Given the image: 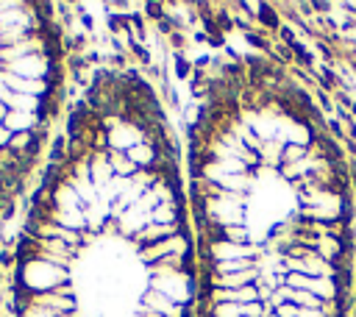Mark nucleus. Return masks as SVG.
I'll use <instances>...</instances> for the list:
<instances>
[{"mask_svg":"<svg viewBox=\"0 0 356 317\" xmlns=\"http://www.w3.org/2000/svg\"><path fill=\"white\" fill-rule=\"evenodd\" d=\"M128 158H131L139 170H150V167L159 161V150H156V147H150L147 142H139L136 147H131V150H128Z\"/></svg>","mask_w":356,"mask_h":317,"instance_id":"nucleus-4","label":"nucleus"},{"mask_svg":"<svg viewBox=\"0 0 356 317\" xmlns=\"http://www.w3.org/2000/svg\"><path fill=\"white\" fill-rule=\"evenodd\" d=\"M214 317H245L239 303H214Z\"/></svg>","mask_w":356,"mask_h":317,"instance_id":"nucleus-14","label":"nucleus"},{"mask_svg":"<svg viewBox=\"0 0 356 317\" xmlns=\"http://www.w3.org/2000/svg\"><path fill=\"white\" fill-rule=\"evenodd\" d=\"M6 114H8V108H6V103H0V125H3V120H6Z\"/></svg>","mask_w":356,"mask_h":317,"instance_id":"nucleus-17","label":"nucleus"},{"mask_svg":"<svg viewBox=\"0 0 356 317\" xmlns=\"http://www.w3.org/2000/svg\"><path fill=\"white\" fill-rule=\"evenodd\" d=\"M292 303L300 306V309H320V306H323V300H320L314 292H309V289H295Z\"/></svg>","mask_w":356,"mask_h":317,"instance_id":"nucleus-12","label":"nucleus"},{"mask_svg":"<svg viewBox=\"0 0 356 317\" xmlns=\"http://www.w3.org/2000/svg\"><path fill=\"white\" fill-rule=\"evenodd\" d=\"M31 145H33V133H11L8 150L14 156H28L31 153Z\"/></svg>","mask_w":356,"mask_h":317,"instance_id":"nucleus-10","label":"nucleus"},{"mask_svg":"<svg viewBox=\"0 0 356 317\" xmlns=\"http://www.w3.org/2000/svg\"><path fill=\"white\" fill-rule=\"evenodd\" d=\"M172 70H175V78L178 81H192V75H195V61L186 56V53H178V56H172Z\"/></svg>","mask_w":356,"mask_h":317,"instance_id":"nucleus-8","label":"nucleus"},{"mask_svg":"<svg viewBox=\"0 0 356 317\" xmlns=\"http://www.w3.org/2000/svg\"><path fill=\"white\" fill-rule=\"evenodd\" d=\"M275 317H300V306H295V303H281V306L275 309Z\"/></svg>","mask_w":356,"mask_h":317,"instance_id":"nucleus-15","label":"nucleus"},{"mask_svg":"<svg viewBox=\"0 0 356 317\" xmlns=\"http://www.w3.org/2000/svg\"><path fill=\"white\" fill-rule=\"evenodd\" d=\"M8 142H11V131H8L6 125H0V150L8 147Z\"/></svg>","mask_w":356,"mask_h":317,"instance_id":"nucleus-16","label":"nucleus"},{"mask_svg":"<svg viewBox=\"0 0 356 317\" xmlns=\"http://www.w3.org/2000/svg\"><path fill=\"white\" fill-rule=\"evenodd\" d=\"M306 156H309V145H298V142H289V145H284V150H281V167H289V164H300ZM281 167H278V170H281Z\"/></svg>","mask_w":356,"mask_h":317,"instance_id":"nucleus-7","label":"nucleus"},{"mask_svg":"<svg viewBox=\"0 0 356 317\" xmlns=\"http://www.w3.org/2000/svg\"><path fill=\"white\" fill-rule=\"evenodd\" d=\"M256 25L261 31H267L270 36H278V31L284 28V17L278 14V8L273 3H259L256 6Z\"/></svg>","mask_w":356,"mask_h":317,"instance_id":"nucleus-1","label":"nucleus"},{"mask_svg":"<svg viewBox=\"0 0 356 317\" xmlns=\"http://www.w3.org/2000/svg\"><path fill=\"white\" fill-rule=\"evenodd\" d=\"M0 278H3V270H0Z\"/></svg>","mask_w":356,"mask_h":317,"instance_id":"nucleus-18","label":"nucleus"},{"mask_svg":"<svg viewBox=\"0 0 356 317\" xmlns=\"http://www.w3.org/2000/svg\"><path fill=\"white\" fill-rule=\"evenodd\" d=\"M309 292H314L320 300H334L337 298V284H334V278H312Z\"/></svg>","mask_w":356,"mask_h":317,"instance_id":"nucleus-9","label":"nucleus"},{"mask_svg":"<svg viewBox=\"0 0 356 317\" xmlns=\"http://www.w3.org/2000/svg\"><path fill=\"white\" fill-rule=\"evenodd\" d=\"M6 108L8 111H28V114H36V108H39V97H31V95H19V92H8L6 95Z\"/></svg>","mask_w":356,"mask_h":317,"instance_id":"nucleus-5","label":"nucleus"},{"mask_svg":"<svg viewBox=\"0 0 356 317\" xmlns=\"http://www.w3.org/2000/svg\"><path fill=\"white\" fill-rule=\"evenodd\" d=\"M289 289H309V284H312V275H306V273H286V281H284Z\"/></svg>","mask_w":356,"mask_h":317,"instance_id":"nucleus-13","label":"nucleus"},{"mask_svg":"<svg viewBox=\"0 0 356 317\" xmlns=\"http://www.w3.org/2000/svg\"><path fill=\"white\" fill-rule=\"evenodd\" d=\"M108 164H111V170H114V178H122V181H131V178L139 172V167L128 158V153L108 150Z\"/></svg>","mask_w":356,"mask_h":317,"instance_id":"nucleus-3","label":"nucleus"},{"mask_svg":"<svg viewBox=\"0 0 356 317\" xmlns=\"http://www.w3.org/2000/svg\"><path fill=\"white\" fill-rule=\"evenodd\" d=\"M142 14L147 17V22H161L164 17H167V3H159V0H147V3H142Z\"/></svg>","mask_w":356,"mask_h":317,"instance_id":"nucleus-11","label":"nucleus"},{"mask_svg":"<svg viewBox=\"0 0 356 317\" xmlns=\"http://www.w3.org/2000/svg\"><path fill=\"white\" fill-rule=\"evenodd\" d=\"M3 125L11 133H33L39 128V120H36V114H28V111H8Z\"/></svg>","mask_w":356,"mask_h":317,"instance_id":"nucleus-2","label":"nucleus"},{"mask_svg":"<svg viewBox=\"0 0 356 317\" xmlns=\"http://www.w3.org/2000/svg\"><path fill=\"white\" fill-rule=\"evenodd\" d=\"M67 161H70L67 133H58V136H53V142H50V147H47V164L61 167V164H67Z\"/></svg>","mask_w":356,"mask_h":317,"instance_id":"nucleus-6","label":"nucleus"}]
</instances>
